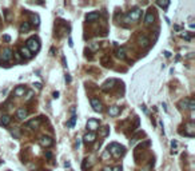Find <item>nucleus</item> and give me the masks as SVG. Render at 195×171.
Instances as JSON below:
<instances>
[{
  "label": "nucleus",
  "mask_w": 195,
  "mask_h": 171,
  "mask_svg": "<svg viewBox=\"0 0 195 171\" xmlns=\"http://www.w3.org/2000/svg\"><path fill=\"white\" fill-rule=\"evenodd\" d=\"M107 151L110 152V155L115 156V158H120V156H123L126 154V149L123 146H120V144H118V143H111L108 146Z\"/></svg>",
  "instance_id": "obj_1"
},
{
  "label": "nucleus",
  "mask_w": 195,
  "mask_h": 171,
  "mask_svg": "<svg viewBox=\"0 0 195 171\" xmlns=\"http://www.w3.org/2000/svg\"><path fill=\"white\" fill-rule=\"evenodd\" d=\"M25 47L28 48L31 54H34V52H38V51L40 50V43H39V39L38 38H29L28 40H27V44H25Z\"/></svg>",
  "instance_id": "obj_2"
},
{
  "label": "nucleus",
  "mask_w": 195,
  "mask_h": 171,
  "mask_svg": "<svg viewBox=\"0 0 195 171\" xmlns=\"http://www.w3.org/2000/svg\"><path fill=\"white\" fill-rule=\"evenodd\" d=\"M39 143H40V146H43V147H51L52 144H54V139H52L51 136L43 135V136H40Z\"/></svg>",
  "instance_id": "obj_3"
},
{
  "label": "nucleus",
  "mask_w": 195,
  "mask_h": 171,
  "mask_svg": "<svg viewBox=\"0 0 195 171\" xmlns=\"http://www.w3.org/2000/svg\"><path fill=\"white\" fill-rule=\"evenodd\" d=\"M11 59H12V51H11V48H4L3 52L0 54V60L11 62Z\"/></svg>",
  "instance_id": "obj_4"
},
{
  "label": "nucleus",
  "mask_w": 195,
  "mask_h": 171,
  "mask_svg": "<svg viewBox=\"0 0 195 171\" xmlns=\"http://www.w3.org/2000/svg\"><path fill=\"white\" fill-rule=\"evenodd\" d=\"M87 128L91 131V132H95V131L99 128V121H98V119H88Z\"/></svg>",
  "instance_id": "obj_5"
},
{
  "label": "nucleus",
  "mask_w": 195,
  "mask_h": 171,
  "mask_svg": "<svg viewBox=\"0 0 195 171\" xmlns=\"http://www.w3.org/2000/svg\"><path fill=\"white\" fill-rule=\"evenodd\" d=\"M195 134V126L192 122H190V123L186 124V128H184V135L189 136V138H192Z\"/></svg>",
  "instance_id": "obj_6"
},
{
  "label": "nucleus",
  "mask_w": 195,
  "mask_h": 171,
  "mask_svg": "<svg viewBox=\"0 0 195 171\" xmlns=\"http://www.w3.org/2000/svg\"><path fill=\"white\" fill-rule=\"evenodd\" d=\"M95 139H96V134L95 132H87L84 136H83V142H84L86 144H91V143H94Z\"/></svg>",
  "instance_id": "obj_7"
},
{
  "label": "nucleus",
  "mask_w": 195,
  "mask_h": 171,
  "mask_svg": "<svg viewBox=\"0 0 195 171\" xmlns=\"http://www.w3.org/2000/svg\"><path fill=\"white\" fill-rule=\"evenodd\" d=\"M91 106H92V108H94V111H96V112H102V111H103V106H102V103L99 102V99H96V98L91 99Z\"/></svg>",
  "instance_id": "obj_8"
},
{
  "label": "nucleus",
  "mask_w": 195,
  "mask_h": 171,
  "mask_svg": "<svg viewBox=\"0 0 195 171\" xmlns=\"http://www.w3.org/2000/svg\"><path fill=\"white\" fill-rule=\"evenodd\" d=\"M115 83H116V80H115V79H108L107 82H104V83H103V86H102V90L107 92L108 90L114 88V86H115Z\"/></svg>",
  "instance_id": "obj_9"
},
{
  "label": "nucleus",
  "mask_w": 195,
  "mask_h": 171,
  "mask_svg": "<svg viewBox=\"0 0 195 171\" xmlns=\"http://www.w3.org/2000/svg\"><path fill=\"white\" fill-rule=\"evenodd\" d=\"M140 15H142V10H139V8H135L134 11H131V12L128 13V18H130V20H139V18H140Z\"/></svg>",
  "instance_id": "obj_10"
},
{
  "label": "nucleus",
  "mask_w": 195,
  "mask_h": 171,
  "mask_svg": "<svg viewBox=\"0 0 195 171\" xmlns=\"http://www.w3.org/2000/svg\"><path fill=\"white\" fill-rule=\"evenodd\" d=\"M27 116H28V111L25 110V108H19V110L16 111V118H18V119H20V121L25 119Z\"/></svg>",
  "instance_id": "obj_11"
},
{
  "label": "nucleus",
  "mask_w": 195,
  "mask_h": 171,
  "mask_svg": "<svg viewBox=\"0 0 195 171\" xmlns=\"http://www.w3.org/2000/svg\"><path fill=\"white\" fill-rule=\"evenodd\" d=\"M20 55H22V57H24V59H31L32 56H34V54H31L29 52V50L27 47H22L20 48Z\"/></svg>",
  "instance_id": "obj_12"
},
{
  "label": "nucleus",
  "mask_w": 195,
  "mask_h": 171,
  "mask_svg": "<svg viewBox=\"0 0 195 171\" xmlns=\"http://www.w3.org/2000/svg\"><path fill=\"white\" fill-rule=\"evenodd\" d=\"M99 12H96V11H94V12H90L87 13V16H86V19L88 20V22H95V20L99 19Z\"/></svg>",
  "instance_id": "obj_13"
},
{
  "label": "nucleus",
  "mask_w": 195,
  "mask_h": 171,
  "mask_svg": "<svg viewBox=\"0 0 195 171\" xmlns=\"http://www.w3.org/2000/svg\"><path fill=\"white\" fill-rule=\"evenodd\" d=\"M39 123H40V121H39V119H34V121H29L28 123L25 124V128H28V130L36 128V127L39 126Z\"/></svg>",
  "instance_id": "obj_14"
},
{
  "label": "nucleus",
  "mask_w": 195,
  "mask_h": 171,
  "mask_svg": "<svg viewBox=\"0 0 195 171\" xmlns=\"http://www.w3.org/2000/svg\"><path fill=\"white\" fill-rule=\"evenodd\" d=\"M119 112H120V108L118 106H112V107L108 108V115L110 116H116V115H119Z\"/></svg>",
  "instance_id": "obj_15"
},
{
  "label": "nucleus",
  "mask_w": 195,
  "mask_h": 171,
  "mask_svg": "<svg viewBox=\"0 0 195 171\" xmlns=\"http://www.w3.org/2000/svg\"><path fill=\"white\" fill-rule=\"evenodd\" d=\"M29 29H31V24H29V22H23L22 25H20V32H22V34H27Z\"/></svg>",
  "instance_id": "obj_16"
},
{
  "label": "nucleus",
  "mask_w": 195,
  "mask_h": 171,
  "mask_svg": "<svg viewBox=\"0 0 195 171\" xmlns=\"http://www.w3.org/2000/svg\"><path fill=\"white\" fill-rule=\"evenodd\" d=\"M10 123H11V116H8V115H3V116L0 118V126L7 127Z\"/></svg>",
  "instance_id": "obj_17"
},
{
  "label": "nucleus",
  "mask_w": 195,
  "mask_h": 171,
  "mask_svg": "<svg viewBox=\"0 0 195 171\" xmlns=\"http://www.w3.org/2000/svg\"><path fill=\"white\" fill-rule=\"evenodd\" d=\"M25 91H27V88H25L24 86H19V87H16L15 88L13 94H15V96H22V95H24Z\"/></svg>",
  "instance_id": "obj_18"
},
{
  "label": "nucleus",
  "mask_w": 195,
  "mask_h": 171,
  "mask_svg": "<svg viewBox=\"0 0 195 171\" xmlns=\"http://www.w3.org/2000/svg\"><path fill=\"white\" fill-rule=\"evenodd\" d=\"M155 20V15L152 12H147V15H146L144 18V23L146 24H152Z\"/></svg>",
  "instance_id": "obj_19"
},
{
  "label": "nucleus",
  "mask_w": 195,
  "mask_h": 171,
  "mask_svg": "<svg viewBox=\"0 0 195 171\" xmlns=\"http://www.w3.org/2000/svg\"><path fill=\"white\" fill-rule=\"evenodd\" d=\"M116 56L119 57V59H124L126 57V48L124 47H120L116 50Z\"/></svg>",
  "instance_id": "obj_20"
},
{
  "label": "nucleus",
  "mask_w": 195,
  "mask_h": 171,
  "mask_svg": "<svg viewBox=\"0 0 195 171\" xmlns=\"http://www.w3.org/2000/svg\"><path fill=\"white\" fill-rule=\"evenodd\" d=\"M139 44L142 46V47H147L148 44H150V40H148L147 36H140V39H139Z\"/></svg>",
  "instance_id": "obj_21"
},
{
  "label": "nucleus",
  "mask_w": 195,
  "mask_h": 171,
  "mask_svg": "<svg viewBox=\"0 0 195 171\" xmlns=\"http://www.w3.org/2000/svg\"><path fill=\"white\" fill-rule=\"evenodd\" d=\"M189 104H190V99H183V100L179 102V107L180 108H189Z\"/></svg>",
  "instance_id": "obj_22"
},
{
  "label": "nucleus",
  "mask_w": 195,
  "mask_h": 171,
  "mask_svg": "<svg viewBox=\"0 0 195 171\" xmlns=\"http://www.w3.org/2000/svg\"><path fill=\"white\" fill-rule=\"evenodd\" d=\"M91 167V162H90V159L86 158L84 160H83V165H82V170H88V168Z\"/></svg>",
  "instance_id": "obj_23"
},
{
  "label": "nucleus",
  "mask_w": 195,
  "mask_h": 171,
  "mask_svg": "<svg viewBox=\"0 0 195 171\" xmlns=\"http://www.w3.org/2000/svg\"><path fill=\"white\" fill-rule=\"evenodd\" d=\"M31 22H32V24L34 25H39V16L38 15H34V13H32L31 15Z\"/></svg>",
  "instance_id": "obj_24"
},
{
  "label": "nucleus",
  "mask_w": 195,
  "mask_h": 171,
  "mask_svg": "<svg viewBox=\"0 0 195 171\" xmlns=\"http://www.w3.org/2000/svg\"><path fill=\"white\" fill-rule=\"evenodd\" d=\"M75 122H76V115H75V114H72V116H71L69 122L67 123V126H68V127H74V126H75Z\"/></svg>",
  "instance_id": "obj_25"
},
{
  "label": "nucleus",
  "mask_w": 195,
  "mask_h": 171,
  "mask_svg": "<svg viewBox=\"0 0 195 171\" xmlns=\"http://www.w3.org/2000/svg\"><path fill=\"white\" fill-rule=\"evenodd\" d=\"M100 130H102L100 135H102V136H103V138H104V136H107V135H108V134H110V128H108V127H107V126H106V127H103V128H100Z\"/></svg>",
  "instance_id": "obj_26"
},
{
  "label": "nucleus",
  "mask_w": 195,
  "mask_h": 171,
  "mask_svg": "<svg viewBox=\"0 0 195 171\" xmlns=\"http://www.w3.org/2000/svg\"><path fill=\"white\" fill-rule=\"evenodd\" d=\"M158 6L162 7V8H167L170 6V1H158Z\"/></svg>",
  "instance_id": "obj_27"
},
{
  "label": "nucleus",
  "mask_w": 195,
  "mask_h": 171,
  "mask_svg": "<svg viewBox=\"0 0 195 171\" xmlns=\"http://www.w3.org/2000/svg\"><path fill=\"white\" fill-rule=\"evenodd\" d=\"M90 50H92V51L99 50V43H91L90 44Z\"/></svg>",
  "instance_id": "obj_28"
},
{
  "label": "nucleus",
  "mask_w": 195,
  "mask_h": 171,
  "mask_svg": "<svg viewBox=\"0 0 195 171\" xmlns=\"http://www.w3.org/2000/svg\"><path fill=\"white\" fill-rule=\"evenodd\" d=\"M194 108H195V102H194V99H190L189 110H190V111H194Z\"/></svg>",
  "instance_id": "obj_29"
},
{
  "label": "nucleus",
  "mask_w": 195,
  "mask_h": 171,
  "mask_svg": "<svg viewBox=\"0 0 195 171\" xmlns=\"http://www.w3.org/2000/svg\"><path fill=\"white\" fill-rule=\"evenodd\" d=\"M32 96H34V91H28V94H27V96H25V102L31 100Z\"/></svg>",
  "instance_id": "obj_30"
},
{
  "label": "nucleus",
  "mask_w": 195,
  "mask_h": 171,
  "mask_svg": "<svg viewBox=\"0 0 195 171\" xmlns=\"http://www.w3.org/2000/svg\"><path fill=\"white\" fill-rule=\"evenodd\" d=\"M182 38H184L186 40H191V35H189V34H182Z\"/></svg>",
  "instance_id": "obj_31"
},
{
  "label": "nucleus",
  "mask_w": 195,
  "mask_h": 171,
  "mask_svg": "<svg viewBox=\"0 0 195 171\" xmlns=\"http://www.w3.org/2000/svg\"><path fill=\"white\" fill-rule=\"evenodd\" d=\"M112 171H122V166H115L112 168Z\"/></svg>",
  "instance_id": "obj_32"
},
{
  "label": "nucleus",
  "mask_w": 195,
  "mask_h": 171,
  "mask_svg": "<svg viewBox=\"0 0 195 171\" xmlns=\"http://www.w3.org/2000/svg\"><path fill=\"white\" fill-rule=\"evenodd\" d=\"M46 158L51 159V158H52V154H51V152H50V151H47V152H46Z\"/></svg>",
  "instance_id": "obj_33"
},
{
  "label": "nucleus",
  "mask_w": 195,
  "mask_h": 171,
  "mask_svg": "<svg viewBox=\"0 0 195 171\" xmlns=\"http://www.w3.org/2000/svg\"><path fill=\"white\" fill-rule=\"evenodd\" d=\"M108 156H110V152H108V151H106V152L103 154V159H107Z\"/></svg>",
  "instance_id": "obj_34"
},
{
  "label": "nucleus",
  "mask_w": 195,
  "mask_h": 171,
  "mask_svg": "<svg viewBox=\"0 0 195 171\" xmlns=\"http://www.w3.org/2000/svg\"><path fill=\"white\" fill-rule=\"evenodd\" d=\"M15 55H16V59H18V60H19V62H20V60H22V55H20V54H19V52H16V54H15Z\"/></svg>",
  "instance_id": "obj_35"
},
{
  "label": "nucleus",
  "mask_w": 195,
  "mask_h": 171,
  "mask_svg": "<svg viewBox=\"0 0 195 171\" xmlns=\"http://www.w3.org/2000/svg\"><path fill=\"white\" fill-rule=\"evenodd\" d=\"M10 36H8V35H6V36H3V40H6V41H10Z\"/></svg>",
  "instance_id": "obj_36"
},
{
  "label": "nucleus",
  "mask_w": 195,
  "mask_h": 171,
  "mask_svg": "<svg viewBox=\"0 0 195 171\" xmlns=\"http://www.w3.org/2000/svg\"><path fill=\"white\" fill-rule=\"evenodd\" d=\"M66 80H67V82H71V76H69V75H66Z\"/></svg>",
  "instance_id": "obj_37"
},
{
  "label": "nucleus",
  "mask_w": 195,
  "mask_h": 171,
  "mask_svg": "<svg viewBox=\"0 0 195 171\" xmlns=\"http://www.w3.org/2000/svg\"><path fill=\"white\" fill-rule=\"evenodd\" d=\"M164 55H166V57H170L171 56V54L168 52V51H166V52H164Z\"/></svg>",
  "instance_id": "obj_38"
},
{
  "label": "nucleus",
  "mask_w": 195,
  "mask_h": 171,
  "mask_svg": "<svg viewBox=\"0 0 195 171\" xmlns=\"http://www.w3.org/2000/svg\"><path fill=\"white\" fill-rule=\"evenodd\" d=\"M79 146H80V139H79V138H78V140H76V147H78V149H79Z\"/></svg>",
  "instance_id": "obj_39"
},
{
  "label": "nucleus",
  "mask_w": 195,
  "mask_h": 171,
  "mask_svg": "<svg viewBox=\"0 0 195 171\" xmlns=\"http://www.w3.org/2000/svg\"><path fill=\"white\" fill-rule=\"evenodd\" d=\"M103 171H112V168H111V167H106V168H103Z\"/></svg>",
  "instance_id": "obj_40"
},
{
  "label": "nucleus",
  "mask_w": 195,
  "mask_h": 171,
  "mask_svg": "<svg viewBox=\"0 0 195 171\" xmlns=\"http://www.w3.org/2000/svg\"><path fill=\"white\" fill-rule=\"evenodd\" d=\"M35 86L38 87V90H40V88H41V84H40V83H36V84H35Z\"/></svg>",
  "instance_id": "obj_41"
},
{
  "label": "nucleus",
  "mask_w": 195,
  "mask_h": 171,
  "mask_svg": "<svg viewBox=\"0 0 195 171\" xmlns=\"http://www.w3.org/2000/svg\"><path fill=\"white\" fill-rule=\"evenodd\" d=\"M54 98H59V92H54Z\"/></svg>",
  "instance_id": "obj_42"
},
{
  "label": "nucleus",
  "mask_w": 195,
  "mask_h": 171,
  "mask_svg": "<svg viewBox=\"0 0 195 171\" xmlns=\"http://www.w3.org/2000/svg\"><path fill=\"white\" fill-rule=\"evenodd\" d=\"M0 23H1V19H0Z\"/></svg>",
  "instance_id": "obj_43"
},
{
  "label": "nucleus",
  "mask_w": 195,
  "mask_h": 171,
  "mask_svg": "<svg viewBox=\"0 0 195 171\" xmlns=\"http://www.w3.org/2000/svg\"><path fill=\"white\" fill-rule=\"evenodd\" d=\"M0 62H1V60H0Z\"/></svg>",
  "instance_id": "obj_44"
}]
</instances>
